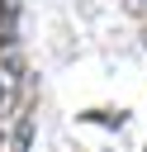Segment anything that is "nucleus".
Segmentation results:
<instances>
[{"label": "nucleus", "instance_id": "1", "mask_svg": "<svg viewBox=\"0 0 147 152\" xmlns=\"http://www.w3.org/2000/svg\"><path fill=\"white\" fill-rule=\"evenodd\" d=\"M28 133H33V114H19V124H14V152H28Z\"/></svg>", "mask_w": 147, "mask_h": 152}]
</instances>
